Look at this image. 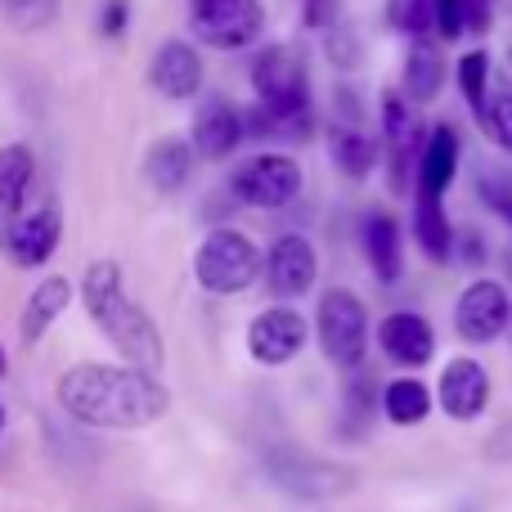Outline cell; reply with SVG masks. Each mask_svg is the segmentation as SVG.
<instances>
[{
	"label": "cell",
	"instance_id": "6da1fadb",
	"mask_svg": "<svg viewBox=\"0 0 512 512\" xmlns=\"http://www.w3.org/2000/svg\"><path fill=\"white\" fill-rule=\"evenodd\" d=\"M59 405L86 427L135 432L158 423L171 409V396L153 373L131 364H72L59 378Z\"/></svg>",
	"mask_w": 512,
	"mask_h": 512
},
{
	"label": "cell",
	"instance_id": "7a4b0ae2",
	"mask_svg": "<svg viewBox=\"0 0 512 512\" xmlns=\"http://www.w3.org/2000/svg\"><path fill=\"white\" fill-rule=\"evenodd\" d=\"M81 301H86V315L95 319V328L126 355L131 369L158 373L162 369V333L149 315H144L140 301H131L122 292V265L99 256L86 265L81 274Z\"/></svg>",
	"mask_w": 512,
	"mask_h": 512
},
{
	"label": "cell",
	"instance_id": "3957f363",
	"mask_svg": "<svg viewBox=\"0 0 512 512\" xmlns=\"http://www.w3.org/2000/svg\"><path fill=\"white\" fill-rule=\"evenodd\" d=\"M265 274V256L243 230H207V239L194 252V279L212 297H239Z\"/></svg>",
	"mask_w": 512,
	"mask_h": 512
},
{
	"label": "cell",
	"instance_id": "277c9868",
	"mask_svg": "<svg viewBox=\"0 0 512 512\" xmlns=\"http://www.w3.org/2000/svg\"><path fill=\"white\" fill-rule=\"evenodd\" d=\"M252 90L261 99V108H270L274 117H306V99H310V77H306V59L297 45H265L252 59Z\"/></svg>",
	"mask_w": 512,
	"mask_h": 512
},
{
	"label": "cell",
	"instance_id": "5b68a950",
	"mask_svg": "<svg viewBox=\"0 0 512 512\" xmlns=\"http://www.w3.org/2000/svg\"><path fill=\"white\" fill-rule=\"evenodd\" d=\"M315 333L337 369H360L369 346V310L351 288H328L315 306Z\"/></svg>",
	"mask_w": 512,
	"mask_h": 512
},
{
	"label": "cell",
	"instance_id": "8992f818",
	"mask_svg": "<svg viewBox=\"0 0 512 512\" xmlns=\"http://www.w3.org/2000/svg\"><path fill=\"white\" fill-rule=\"evenodd\" d=\"M265 472H270V481L279 490H288L292 499H306V504L337 499L355 486L351 468L328 459H310V454H297V450H270L265 454Z\"/></svg>",
	"mask_w": 512,
	"mask_h": 512
},
{
	"label": "cell",
	"instance_id": "52a82bcc",
	"mask_svg": "<svg viewBox=\"0 0 512 512\" xmlns=\"http://www.w3.org/2000/svg\"><path fill=\"white\" fill-rule=\"evenodd\" d=\"M189 27L212 50H243L265 32V5L261 0H194Z\"/></svg>",
	"mask_w": 512,
	"mask_h": 512
},
{
	"label": "cell",
	"instance_id": "ba28073f",
	"mask_svg": "<svg viewBox=\"0 0 512 512\" xmlns=\"http://www.w3.org/2000/svg\"><path fill=\"white\" fill-rule=\"evenodd\" d=\"M230 189L239 203L261 207V212L288 207L292 198L301 194V167L288 153H252V158H243L239 167H234Z\"/></svg>",
	"mask_w": 512,
	"mask_h": 512
},
{
	"label": "cell",
	"instance_id": "9c48e42d",
	"mask_svg": "<svg viewBox=\"0 0 512 512\" xmlns=\"http://www.w3.org/2000/svg\"><path fill=\"white\" fill-rule=\"evenodd\" d=\"M512 328V301L508 288L495 279H472L454 301V333L468 346H486Z\"/></svg>",
	"mask_w": 512,
	"mask_h": 512
},
{
	"label": "cell",
	"instance_id": "30bf717a",
	"mask_svg": "<svg viewBox=\"0 0 512 512\" xmlns=\"http://www.w3.org/2000/svg\"><path fill=\"white\" fill-rule=\"evenodd\" d=\"M306 342H310V324H306V315L292 306H270L248 324V351L265 369L292 364L306 351Z\"/></svg>",
	"mask_w": 512,
	"mask_h": 512
},
{
	"label": "cell",
	"instance_id": "8fae6325",
	"mask_svg": "<svg viewBox=\"0 0 512 512\" xmlns=\"http://www.w3.org/2000/svg\"><path fill=\"white\" fill-rule=\"evenodd\" d=\"M59 239H63V212L45 198V203L27 207V212L18 216L14 230L0 239V252H5L18 270H36V265H45L59 252Z\"/></svg>",
	"mask_w": 512,
	"mask_h": 512
},
{
	"label": "cell",
	"instance_id": "7c38bea8",
	"mask_svg": "<svg viewBox=\"0 0 512 512\" xmlns=\"http://www.w3.org/2000/svg\"><path fill=\"white\" fill-rule=\"evenodd\" d=\"M315 274H319V256H315V243L301 239V234H279L265 252V288L274 297L292 301V297H306L315 288Z\"/></svg>",
	"mask_w": 512,
	"mask_h": 512
},
{
	"label": "cell",
	"instance_id": "4fadbf2b",
	"mask_svg": "<svg viewBox=\"0 0 512 512\" xmlns=\"http://www.w3.org/2000/svg\"><path fill=\"white\" fill-rule=\"evenodd\" d=\"M149 86L162 99H194L203 90V54L180 36H167L149 59Z\"/></svg>",
	"mask_w": 512,
	"mask_h": 512
},
{
	"label": "cell",
	"instance_id": "5bb4252c",
	"mask_svg": "<svg viewBox=\"0 0 512 512\" xmlns=\"http://www.w3.org/2000/svg\"><path fill=\"white\" fill-rule=\"evenodd\" d=\"M378 346L400 369H423L436 355V328L423 315H414V310H391L378 324Z\"/></svg>",
	"mask_w": 512,
	"mask_h": 512
},
{
	"label": "cell",
	"instance_id": "9a60e30c",
	"mask_svg": "<svg viewBox=\"0 0 512 512\" xmlns=\"http://www.w3.org/2000/svg\"><path fill=\"white\" fill-rule=\"evenodd\" d=\"M441 409L450 418H459V423H468V418H477L481 409L490 405V373L481 369L477 360H468V355H459V360H450L441 369Z\"/></svg>",
	"mask_w": 512,
	"mask_h": 512
},
{
	"label": "cell",
	"instance_id": "2e32d148",
	"mask_svg": "<svg viewBox=\"0 0 512 512\" xmlns=\"http://www.w3.org/2000/svg\"><path fill=\"white\" fill-rule=\"evenodd\" d=\"M243 140H248V131H243L239 108L221 104V99H207V104L194 113V140H189V144H194V153L203 162L230 158Z\"/></svg>",
	"mask_w": 512,
	"mask_h": 512
},
{
	"label": "cell",
	"instance_id": "e0dca14e",
	"mask_svg": "<svg viewBox=\"0 0 512 512\" xmlns=\"http://www.w3.org/2000/svg\"><path fill=\"white\" fill-rule=\"evenodd\" d=\"M36 180V153L27 144L0 149V239L14 230V221L27 212V194Z\"/></svg>",
	"mask_w": 512,
	"mask_h": 512
},
{
	"label": "cell",
	"instance_id": "ac0fdd59",
	"mask_svg": "<svg viewBox=\"0 0 512 512\" xmlns=\"http://www.w3.org/2000/svg\"><path fill=\"white\" fill-rule=\"evenodd\" d=\"M68 301H72V279H63V274H45V279L36 283V288L27 292V301H23L18 337H23L27 346H36L54 328V319L68 310Z\"/></svg>",
	"mask_w": 512,
	"mask_h": 512
},
{
	"label": "cell",
	"instance_id": "d6986e66",
	"mask_svg": "<svg viewBox=\"0 0 512 512\" xmlns=\"http://www.w3.org/2000/svg\"><path fill=\"white\" fill-rule=\"evenodd\" d=\"M459 158H463L459 131H454V126H436V131L427 135L423 158H418V194L445 198V189L459 176Z\"/></svg>",
	"mask_w": 512,
	"mask_h": 512
},
{
	"label": "cell",
	"instance_id": "ffe728a7",
	"mask_svg": "<svg viewBox=\"0 0 512 512\" xmlns=\"http://www.w3.org/2000/svg\"><path fill=\"white\" fill-rule=\"evenodd\" d=\"M445 86V59H441V45L432 36L423 41H409L405 50V72H400V90H405L409 104H427L436 99Z\"/></svg>",
	"mask_w": 512,
	"mask_h": 512
},
{
	"label": "cell",
	"instance_id": "44dd1931",
	"mask_svg": "<svg viewBox=\"0 0 512 512\" xmlns=\"http://www.w3.org/2000/svg\"><path fill=\"white\" fill-rule=\"evenodd\" d=\"M194 144L189 140H176V135H167V140H153L149 153H144V180H149L158 194H176V189L189 185V171H194Z\"/></svg>",
	"mask_w": 512,
	"mask_h": 512
},
{
	"label": "cell",
	"instance_id": "7402d4cb",
	"mask_svg": "<svg viewBox=\"0 0 512 512\" xmlns=\"http://www.w3.org/2000/svg\"><path fill=\"white\" fill-rule=\"evenodd\" d=\"M364 252H369L378 283H400V274H405V243H400V221L391 212H373L364 221Z\"/></svg>",
	"mask_w": 512,
	"mask_h": 512
},
{
	"label": "cell",
	"instance_id": "603a6c76",
	"mask_svg": "<svg viewBox=\"0 0 512 512\" xmlns=\"http://www.w3.org/2000/svg\"><path fill=\"white\" fill-rule=\"evenodd\" d=\"M328 158L337 162V171L351 180H364L373 167H378V144H373V135L364 131V126H333V135H328Z\"/></svg>",
	"mask_w": 512,
	"mask_h": 512
},
{
	"label": "cell",
	"instance_id": "cb8c5ba5",
	"mask_svg": "<svg viewBox=\"0 0 512 512\" xmlns=\"http://www.w3.org/2000/svg\"><path fill=\"white\" fill-rule=\"evenodd\" d=\"M414 239H418V248L432 256V261H450L454 256V225H450V216H445L441 198L418 194V203H414Z\"/></svg>",
	"mask_w": 512,
	"mask_h": 512
},
{
	"label": "cell",
	"instance_id": "d4e9b609",
	"mask_svg": "<svg viewBox=\"0 0 512 512\" xmlns=\"http://www.w3.org/2000/svg\"><path fill=\"white\" fill-rule=\"evenodd\" d=\"M382 414H387L396 427L423 423V418L432 414V391H427L418 378H396V382H387V391H382Z\"/></svg>",
	"mask_w": 512,
	"mask_h": 512
},
{
	"label": "cell",
	"instance_id": "484cf974",
	"mask_svg": "<svg viewBox=\"0 0 512 512\" xmlns=\"http://www.w3.org/2000/svg\"><path fill=\"white\" fill-rule=\"evenodd\" d=\"M486 81H490V54L486 50H468L459 59V90L463 99H468V108L481 117V108H486Z\"/></svg>",
	"mask_w": 512,
	"mask_h": 512
},
{
	"label": "cell",
	"instance_id": "4316f807",
	"mask_svg": "<svg viewBox=\"0 0 512 512\" xmlns=\"http://www.w3.org/2000/svg\"><path fill=\"white\" fill-rule=\"evenodd\" d=\"M387 23L396 27V32H405V36H414V41H423L427 27H436L432 0H387Z\"/></svg>",
	"mask_w": 512,
	"mask_h": 512
},
{
	"label": "cell",
	"instance_id": "83f0119b",
	"mask_svg": "<svg viewBox=\"0 0 512 512\" xmlns=\"http://www.w3.org/2000/svg\"><path fill=\"white\" fill-rule=\"evenodd\" d=\"M0 9L23 32H41V27H50L59 18V0H0Z\"/></svg>",
	"mask_w": 512,
	"mask_h": 512
},
{
	"label": "cell",
	"instance_id": "f1b7e54d",
	"mask_svg": "<svg viewBox=\"0 0 512 512\" xmlns=\"http://www.w3.org/2000/svg\"><path fill=\"white\" fill-rule=\"evenodd\" d=\"M481 126H486V135L499 144V149L512 153V90H495V95L486 99Z\"/></svg>",
	"mask_w": 512,
	"mask_h": 512
},
{
	"label": "cell",
	"instance_id": "f546056e",
	"mask_svg": "<svg viewBox=\"0 0 512 512\" xmlns=\"http://www.w3.org/2000/svg\"><path fill=\"white\" fill-rule=\"evenodd\" d=\"M477 189H481V198H486L490 212H495L499 221L512 225V176H508V171H486Z\"/></svg>",
	"mask_w": 512,
	"mask_h": 512
},
{
	"label": "cell",
	"instance_id": "4dcf8cb0",
	"mask_svg": "<svg viewBox=\"0 0 512 512\" xmlns=\"http://www.w3.org/2000/svg\"><path fill=\"white\" fill-rule=\"evenodd\" d=\"M432 18H436V32L445 41H459L468 32V14H463V0H432Z\"/></svg>",
	"mask_w": 512,
	"mask_h": 512
},
{
	"label": "cell",
	"instance_id": "1f68e13d",
	"mask_svg": "<svg viewBox=\"0 0 512 512\" xmlns=\"http://www.w3.org/2000/svg\"><path fill=\"white\" fill-rule=\"evenodd\" d=\"M342 5H337V0H301V23L310 27V32H333L337 23H342Z\"/></svg>",
	"mask_w": 512,
	"mask_h": 512
},
{
	"label": "cell",
	"instance_id": "d6a6232c",
	"mask_svg": "<svg viewBox=\"0 0 512 512\" xmlns=\"http://www.w3.org/2000/svg\"><path fill=\"white\" fill-rule=\"evenodd\" d=\"M486 459H495V463H508L512 459V418H508V423H499L495 436L486 441Z\"/></svg>",
	"mask_w": 512,
	"mask_h": 512
},
{
	"label": "cell",
	"instance_id": "836d02e7",
	"mask_svg": "<svg viewBox=\"0 0 512 512\" xmlns=\"http://www.w3.org/2000/svg\"><path fill=\"white\" fill-rule=\"evenodd\" d=\"M99 32L104 36H122L126 32V0H108L99 14Z\"/></svg>",
	"mask_w": 512,
	"mask_h": 512
},
{
	"label": "cell",
	"instance_id": "e575fe53",
	"mask_svg": "<svg viewBox=\"0 0 512 512\" xmlns=\"http://www.w3.org/2000/svg\"><path fill=\"white\" fill-rule=\"evenodd\" d=\"M463 14H468V32H486L495 18V0H463Z\"/></svg>",
	"mask_w": 512,
	"mask_h": 512
},
{
	"label": "cell",
	"instance_id": "d590c367",
	"mask_svg": "<svg viewBox=\"0 0 512 512\" xmlns=\"http://www.w3.org/2000/svg\"><path fill=\"white\" fill-rule=\"evenodd\" d=\"M486 256V248H481L477 234H463V261H481Z\"/></svg>",
	"mask_w": 512,
	"mask_h": 512
},
{
	"label": "cell",
	"instance_id": "8d00e7d4",
	"mask_svg": "<svg viewBox=\"0 0 512 512\" xmlns=\"http://www.w3.org/2000/svg\"><path fill=\"white\" fill-rule=\"evenodd\" d=\"M9 373V355H5V346H0V378Z\"/></svg>",
	"mask_w": 512,
	"mask_h": 512
},
{
	"label": "cell",
	"instance_id": "74e56055",
	"mask_svg": "<svg viewBox=\"0 0 512 512\" xmlns=\"http://www.w3.org/2000/svg\"><path fill=\"white\" fill-rule=\"evenodd\" d=\"M504 270H508V279H512V248H508V256H504Z\"/></svg>",
	"mask_w": 512,
	"mask_h": 512
},
{
	"label": "cell",
	"instance_id": "f35d334b",
	"mask_svg": "<svg viewBox=\"0 0 512 512\" xmlns=\"http://www.w3.org/2000/svg\"><path fill=\"white\" fill-rule=\"evenodd\" d=\"M0 432H5V405H0Z\"/></svg>",
	"mask_w": 512,
	"mask_h": 512
}]
</instances>
